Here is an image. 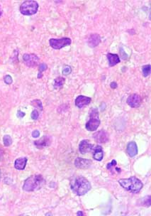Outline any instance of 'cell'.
Instances as JSON below:
<instances>
[{"instance_id":"1","label":"cell","mask_w":151,"mask_h":216,"mask_svg":"<svg viewBox=\"0 0 151 216\" xmlns=\"http://www.w3.org/2000/svg\"><path fill=\"white\" fill-rule=\"evenodd\" d=\"M70 187L73 193L77 196H83L91 189L90 182L82 176H79L74 178L71 182Z\"/></svg>"},{"instance_id":"2","label":"cell","mask_w":151,"mask_h":216,"mask_svg":"<svg viewBox=\"0 0 151 216\" xmlns=\"http://www.w3.org/2000/svg\"><path fill=\"white\" fill-rule=\"evenodd\" d=\"M118 183L124 189L133 193L140 192L143 186L142 182L135 176H132L129 178L120 179L118 181Z\"/></svg>"},{"instance_id":"3","label":"cell","mask_w":151,"mask_h":216,"mask_svg":"<svg viewBox=\"0 0 151 216\" xmlns=\"http://www.w3.org/2000/svg\"><path fill=\"white\" fill-rule=\"evenodd\" d=\"M44 184V179L40 175L31 176L26 180L23 189L26 191H34L39 189Z\"/></svg>"},{"instance_id":"4","label":"cell","mask_w":151,"mask_h":216,"mask_svg":"<svg viewBox=\"0 0 151 216\" xmlns=\"http://www.w3.org/2000/svg\"><path fill=\"white\" fill-rule=\"evenodd\" d=\"M38 4L35 1H26L20 6V11L24 15H33L38 11Z\"/></svg>"},{"instance_id":"5","label":"cell","mask_w":151,"mask_h":216,"mask_svg":"<svg viewBox=\"0 0 151 216\" xmlns=\"http://www.w3.org/2000/svg\"><path fill=\"white\" fill-rule=\"evenodd\" d=\"M100 124V120L99 118L98 112L97 110H94L90 114V119L86 123V129L90 131L97 130Z\"/></svg>"},{"instance_id":"6","label":"cell","mask_w":151,"mask_h":216,"mask_svg":"<svg viewBox=\"0 0 151 216\" xmlns=\"http://www.w3.org/2000/svg\"><path fill=\"white\" fill-rule=\"evenodd\" d=\"M49 43L52 48L58 50L70 44L71 39L70 38H62L59 39L51 38L49 41Z\"/></svg>"},{"instance_id":"7","label":"cell","mask_w":151,"mask_h":216,"mask_svg":"<svg viewBox=\"0 0 151 216\" xmlns=\"http://www.w3.org/2000/svg\"><path fill=\"white\" fill-rule=\"evenodd\" d=\"M23 60L24 63L29 67H35L38 65L39 58L35 54H24L23 56Z\"/></svg>"},{"instance_id":"8","label":"cell","mask_w":151,"mask_h":216,"mask_svg":"<svg viewBox=\"0 0 151 216\" xmlns=\"http://www.w3.org/2000/svg\"><path fill=\"white\" fill-rule=\"evenodd\" d=\"M79 152L82 154H85L87 153H89V152H91L92 151L94 152L95 146L92 144H90L88 140H82L80 142V144H79Z\"/></svg>"},{"instance_id":"9","label":"cell","mask_w":151,"mask_h":216,"mask_svg":"<svg viewBox=\"0 0 151 216\" xmlns=\"http://www.w3.org/2000/svg\"><path fill=\"white\" fill-rule=\"evenodd\" d=\"M141 102V97L137 94H133L130 95L127 99V103L131 108H138L140 106Z\"/></svg>"},{"instance_id":"10","label":"cell","mask_w":151,"mask_h":216,"mask_svg":"<svg viewBox=\"0 0 151 216\" xmlns=\"http://www.w3.org/2000/svg\"><path fill=\"white\" fill-rule=\"evenodd\" d=\"M92 101L91 97L84 96V95H79L76 98L75 105L79 108H82L83 107L88 105Z\"/></svg>"},{"instance_id":"11","label":"cell","mask_w":151,"mask_h":216,"mask_svg":"<svg viewBox=\"0 0 151 216\" xmlns=\"http://www.w3.org/2000/svg\"><path fill=\"white\" fill-rule=\"evenodd\" d=\"M92 162L89 159L77 158L74 161V165L77 168H82V169H85V168H90Z\"/></svg>"},{"instance_id":"12","label":"cell","mask_w":151,"mask_h":216,"mask_svg":"<svg viewBox=\"0 0 151 216\" xmlns=\"http://www.w3.org/2000/svg\"><path fill=\"white\" fill-rule=\"evenodd\" d=\"M94 138L97 142L106 143L109 140V135L106 131L104 130H100L94 134Z\"/></svg>"},{"instance_id":"13","label":"cell","mask_w":151,"mask_h":216,"mask_svg":"<svg viewBox=\"0 0 151 216\" xmlns=\"http://www.w3.org/2000/svg\"><path fill=\"white\" fill-rule=\"evenodd\" d=\"M35 145L36 146L38 149H43V147H48L50 144V139L48 136H43L41 139L39 140H37L34 142Z\"/></svg>"},{"instance_id":"14","label":"cell","mask_w":151,"mask_h":216,"mask_svg":"<svg viewBox=\"0 0 151 216\" xmlns=\"http://www.w3.org/2000/svg\"><path fill=\"white\" fill-rule=\"evenodd\" d=\"M100 41L101 38L100 35L97 34H93L90 35V38H88V44L90 47L94 48L100 44Z\"/></svg>"},{"instance_id":"15","label":"cell","mask_w":151,"mask_h":216,"mask_svg":"<svg viewBox=\"0 0 151 216\" xmlns=\"http://www.w3.org/2000/svg\"><path fill=\"white\" fill-rule=\"evenodd\" d=\"M127 153L130 157H133L138 154V147L135 142H129L127 146Z\"/></svg>"},{"instance_id":"16","label":"cell","mask_w":151,"mask_h":216,"mask_svg":"<svg viewBox=\"0 0 151 216\" xmlns=\"http://www.w3.org/2000/svg\"><path fill=\"white\" fill-rule=\"evenodd\" d=\"M104 157V152L102 151V147L100 145L95 146V150H94V154H93V158L95 160L102 161Z\"/></svg>"},{"instance_id":"17","label":"cell","mask_w":151,"mask_h":216,"mask_svg":"<svg viewBox=\"0 0 151 216\" xmlns=\"http://www.w3.org/2000/svg\"><path fill=\"white\" fill-rule=\"evenodd\" d=\"M27 161H28V159L26 157L17 159L14 163V166L18 170H24L25 168L26 165Z\"/></svg>"},{"instance_id":"18","label":"cell","mask_w":151,"mask_h":216,"mask_svg":"<svg viewBox=\"0 0 151 216\" xmlns=\"http://www.w3.org/2000/svg\"><path fill=\"white\" fill-rule=\"evenodd\" d=\"M107 58L109 60V63L110 66H113L118 64L120 62V58L117 54H113V53H108Z\"/></svg>"},{"instance_id":"19","label":"cell","mask_w":151,"mask_h":216,"mask_svg":"<svg viewBox=\"0 0 151 216\" xmlns=\"http://www.w3.org/2000/svg\"><path fill=\"white\" fill-rule=\"evenodd\" d=\"M64 82H65V78H64L58 77V78L55 79L54 84H53V85H54V87L56 89L61 88V87H63Z\"/></svg>"},{"instance_id":"20","label":"cell","mask_w":151,"mask_h":216,"mask_svg":"<svg viewBox=\"0 0 151 216\" xmlns=\"http://www.w3.org/2000/svg\"><path fill=\"white\" fill-rule=\"evenodd\" d=\"M150 65H146V66H143L142 71H143V75L145 77H147L150 74L151 68H150Z\"/></svg>"},{"instance_id":"21","label":"cell","mask_w":151,"mask_h":216,"mask_svg":"<svg viewBox=\"0 0 151 216\" xmlns=\"http://www.w3.org/2000/svg\"><path fill=\"white\" fill-rule=\"evenodd\" d=\"M3 142H4V146L9 147L12 144V139H11V136L9 135H5L3 138Z\"/></svg>"},{"instance_id":"22","label":"cell","mask_w":151,"mask_h":216,"mask_svg":"<svg viewBox=\"0 0 151 216\" xmlns=\"http://www.w3.org/2000/svg\"><path fill=\"white\" fill-rule=\"evenodd\" d=\"M31 105L35 108L39 109V110H43V105H42V102L39 100H35L31 102Z\"/></svg>"},{"instance_id":"23","label":"cell","mask_w":151,"mask_h":216,"mask_svg":"<svg viewBox=\"0 0 151 216\" xmlns=\"http://www.w3.org/2000/svg\"><path fill=\"white\" fill-rule=\"evenodd\" d=\"M116 164H117V163H116V161L113 159V160L112 161L111 163H109V164H107V166H106L107 169L111 171L112 169H113V168H116Z\"/></svg>"},{"instance_id":"24","label":"cell","mask_w":151,"mask_h":216,"mask_svg":"<svg viewBox=\"0 0 151 216\" xmlns=\"http://www.w3.org/2000/svg\"><path fill=\"white\" fill-rule=\"evenodd\" d=\"M71 71H72V69H71L70 66H65L63 70V74L65 75H67L68 74L70 73Z\"/></svg>"},{"instance_id":"25","label":"cell","mask_w":151,"mask_h":216,"mask_svg":"<svg viewBox=\"0 0 151 216\" xmlns=\"http://www.w3.org/2000/svg\"><path fill=\"white\" fill-rule=\"evenodd\" d=\"M4 82L7 85H10V84L12 83V78L9 75H6V76H4Z\"/></svg>"},{"instance_id":"26","label":"cell","mask_w":151,"mask_h":216,"mask_svg":"<svg viewBox=\"0 0 151 216\" xmlns=\"http://www.w3.org/2000/svg\"><path fill=\"white\" fill-rule=\"evenodd\" d=\"M143 201H145V202H143V205L145 206H150V196H146V197L144 198L143 199Z\"/></svg>"},{"instance_id":"27","label":"cell","mask_w":151,"mask_h":216,"mask_svg":"<svg viewBox=\"0 0 151 216\" xmlns=\"http://www.w3.org/2000/svg\"><path fill=\"white\" fill-rule=\"evenodd\" d=\"M120 56H121V58L123 60H126L128 59V55L125 53L124 51H123V48H120Z\"/></svg>"},{"instance_id":"28","label":"cell","mask_w":151,"mask_h":216,"mask_svg":"<svg viewBox=\"0 0 151 216\" xmlns=\"http://www.w3.org/2000/svg\"><path fill=\"white\" fill-rule=\"evenodd\" d=\"M38 116H39V114H38V112L36 110H34L31 113V118L33 120H36L38 119Z\"/></svg>"},{"instance_id":"29","label":"cell","mask_w":151,"mask_h":216,"mask_svg":"<svg viewBox=\"0 0 151 216\" xmlns=\"http://www.w3.org/2000/svg\"><path fill=\"white\" fill-rule=\"evenodd\" d=\"M47 69V66L46 64H45V63H41V64L40 65V67H39V75L40 74V75L42 76L41 75V73L43 72V71H45V70Z\"/></svg>"},{"instance_id":"30","label":"cell","mask_w":151,"mask_h":216,"mask_svg":"<svg viewBox=\"0 0 151 216\" xmlns=\"http://www.w3.org/2000/svg\"><path fill=\"white\" fill-rule=\"evenodd\" d=\"M40 136V132L38 130H34L32 132V136L34 138H37Z\"/></svg>"},{"instance_id":"31","label":"cell","mask_w":151,"mask_h":216,"mask_svg":"<svg viewBox=\"0 0 151 216\" xmlns=\"http://www.w3.org/2000/svg\"><path fill=\"white\" fill-rule=\"evenodd\" d=\"M17 116L19 117L22 118V117H24V116H25V113H23V112L21 111V110H19V111H18V113H17Z\"/></svg>"},{"instance_id":"32","label":"cell","mask_w":151,"mask_h":216,"mask_svg":"<svg viewBox=\"0 0 151 216\" xmlns=\"http://www.w3.org/2000/svg\"><path fill=\"white\" fill-rule=\"evenodd\" d=\"M110 86H111V87L112 89H116V87H117V83L115 82H112L111 84H110Z\"/></svg>"},{"instance_id":"33","label":"cell","mask_w":151,"mask_h":216,"mask_svg":"<svg viewBox=\"0 0 151 216\" xmlns=\"http://www.w3.org/2000/svg\"><path fill=\"white\" fill-rule=\"evenodd\" d=\"M77 215H83L84 214H83V213H82V212H80V211H79V212H77Z\"/></svg>"},{"instance_id":"34","label":"cell","mask_w":151,"mask_h":216,"mask_svg":"<svg viewBox=\"0 0 151 216\" xmlns=\"http://www.w3.org/2000/svg\"><path fill=\"white\" fill-rule=\"evenodd\" d=\"M1 14H2V12H1V9H0V17H1Z\"/></svg>"},{"instance_id":"35","label":"cell","mask_w":151,"mask_h":216,"mask_svg":"<svg viewBox=\"0 0 151 216\" xmlns=\"http://www.w3.org/2000/svg\"><path fill=\"white\" fill-rule=\"evenodd\" d=\"M0 178H1V171H0Z\"/></svg>"}]
</instances>
